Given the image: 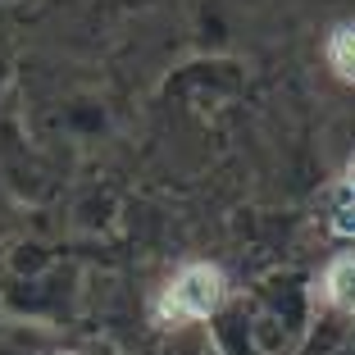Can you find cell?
<instances>
[{
	"instance_id": "1",
	"label": "cell",
	"mask_w": 355,
	"mask_h": 355,
	"mask_svg": "<svg viewBox=\"0 0 355 355\" xmlns=\"http://www.w3.org/2000/svg\"><path fill=\"white\" fill-rule=\"evenodd\" d=\"M219 301H223V273L214 264H191L159 296V319L164 324H191V319H205Z\"/></svg>"
},
{
	"instance_id": "2",
	"label": "cell",
	"mask_w": 355,
	"mask_h": 355,
	"mask_svg": "<svg viewBox=\"0 0 355 355\" xmlns=\"http://www.w3.org/2000/svg\"><path fill=\"white\" fill-rule=\"evenodd\" d=\"M324 296L337 305V310L355 314V255H337L324 273Z\"/></svg>"
},
{
	"instance_id": "3",
	"label": "cell",
	"mask_w": 355,
	"mask_h": 355,
	"mask_svg": "<svg viewBox=\"0 0 355 355\" xmlns=\"http://www.w3.org/2000/svg\"><path fill=\"white\" fill-rule=\"evenodd\" d=\"M328 64L342 83L355 87V23H342V28L328 37Z\"/></svg>"
},
{
	"instance_id": "4",
	"label": "cell",
	"mask_w": 355,
	"mask_h": 355,
	"mask_svg": "<svg viewBox=\"0 0 355 355\" xmlns=\"http://www.w3.org/2000/svg\"><path fill=\"white\" fill-rule=\"evenodd\" d=\"M333 223H337V232H346V237L355 232V159H351V168H346V178H342V205H337Z\"/></svg>"
}]
</instances>
